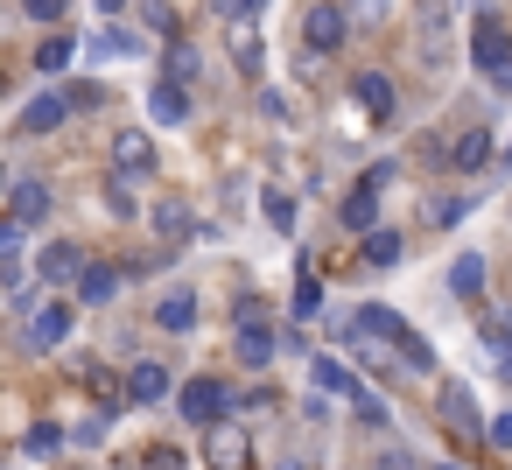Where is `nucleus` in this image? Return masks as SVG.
Returning a JSON list of instances; mask_svg holds the SVG:
<instances>
[{
  "instance_id": "obj_1",
  "label": "nucleus",
  "mask_w": 512,
  "mask_h": 470,
  "mask_svg": "<svg viewBox=\"0 0 512 470\" xmlns=\"http://www.w3.org/2000/svg\"><path fill=\"white\" fill-rule=\"evenodd\" d=\"M204 463H211V470H253V435H246L239 421L204 428Z\"/></svg>"
},
{
  "instance_id": "obj_2",
  "label": "nucleus",
  "mask_w": 512,
  "mask_h": 470,
  "mask_svg": "<svg viewBox=\"0 0 512 470\" xmlns=\"http://www.w3.org/2000/svg\"><path fill=\"white\" fill-rule=\"evenodd\" d=\"M176 407H183V421L218 428V421H225V407H232V393H225V379H190V386L176 393Z\"/></svg>"
},
{
  "instance_id": "obj_3",
  "label": "nucleus",
  "mask_w": 512,
  "mask_h": 470,
  "mask_svg": "<svg viewBox=\"0 0 512 470\" xmlns=\"http://www.w3.org/2000/svg\"><path fill=\"white\" fill-rule=\"evenodd\" d=\"M470 57H477V71H484V78H498V71L512 64V43H505V22H498V15H484V22H477Z\"/></svg>"
},
{
  "instance_id": "obj_4",
  "label": "nucleus",
  "mask_w": 512,
  "mask_h": 470,
  "mask_svg": "<svg viewBox=\"0 0 512 470\" xmlns=\"http://www.w3.org/2000/svg\"><path fill=\"white\" fill-rule=\"evenodd\" d=\"M71 316H78V302H64V295L43 302V309L29 316V344H36V351H57V344L71 337Z\"/></svg>"
},
{
  "instance_id": "obj_5",
  "label": "nucleus",
  "mask_w": 512,
  "mask_h": 470,
  "mask_svg": "<svg viewBox=\"0 0 512 470\" xmlns=\"http://www.w3.org/2000/svg\"><path fill=\"white\" fill-rule=\"evenodd\" d=\"M71 106H78V99H64V92H43V99H29V106H22L15 134H57V127L71 120Z\"/></svg>"
},
{
  "instance_id": "obj_6",
  "label": "nucleus",
  "mask_w": 512,
  "mask_h": 470,
  "mask_svg": "<svg viewBox=\"0 0 512 470\" xmlns=\"http://www.w3.org/2000/svg\"><path fill=\"white\" fill-rule=\"evenodd\" d=\"M85 267H92V260H85V253H78L71 239H57V246H43V260H36V274H43L50 288H64V281H85Z\"/></svg>"
},
{
  "instance_id": "obj_7",
  "label": "nucleus",
  "mask_w": 512,
  "mask_h": 470,
  "mask_svg": "<svg viewBox=\"0 0 512 470\" xmlns=\"http://www.w3.org/2000/svg\"><path fill=\"white\" fill-rule=\"evenodd\" d=\"M162 393H169V365H162V358H134V372H127V400H134V407H155Z\"/></svg>"
},
{
  "instance_id": "obj_8",
  "label": "nucleus",
  "mask_w": 512,
  "mask_h": 470,
  "mask_svg": "<svg viewBox=\"0 0 512 470\" xmlns=\"http://www.w3.org/2000/svg\"><path fill=\"white\" fill-rule=\"evenodd\" d=\"M302 36H309V50H337V43L351 36V15H344V8H309Z\"/></svg>"
},
{
  "instance_id": "obj_9",
  "label": "nucleus",
  "mask_w": 512,
  "mask_h": 470,
  "mask_svg": "<svg viewBox=\"0 0 512 470\" xmlns=\"http://www.w3.org/2000/svg\"><path fill=\"white\" fill-rule=\"evenodd\" d=\"M337 218H344V232H365V239H372V232H379V190L358 183V190L337 204Z\"/></svg>"
},
{
  "instance_id": "obj_10",
  "label": "nucleus",
  "mask_w": 512,
  "mask_h": 470,
  "mask_svg": "<svg viewBox=\"0 0 512 470\" xmlns=\"http://www.w3.org/2000/svg\"><path fill=\"white\" fill-rule=\"evenodd\" d=\"M8 218H15V225H43V218H50V190H43V183H15V190H8Z\"/></svg>"
},
{
  "instance_id": "obj_11",
  "label": "nucleus",
  "mask_w": 512,
  "mask_h": 470,
  "mask_svg": "<svg viewBox=\"0 0 512 470\" xmlns=\"http://www.w3.org/2000/svg\"><path fill=\"white\" fill-rule=\"evenodd\" d=\"M351 92H358V106H365L372 120H393V106H400V99H393V85H386L379 71H365V78H351Z\"/></svg>"
},
{
  "instance_id": "obj_12",
  "label": "nucleus",
  "mask_w": 512,
  "mask_h": 470,
  "mask_svg": "<svg viewBox=\"0 0 512 470\" xmlns=\"http://www.w3.org/2000/svg\"><path fill=\"white\" fill-rule=\"evenodd\" d=\"M113 162L127 176H141V169H155V141L148 134H113Z\"/></svg>"
},
{
  "instance_id": "obj_13",
  "label": "nucleus",
  "mask_w": 512,
  "mask_h": 470,
  "mask_svg": "<svg viewBox=\"0 0 512 470\" xmlns=\"http://www.w3.org/2000/svg\"><path fill=\"white\" fill-rule=\"evenodd\" d=\"M155 323H162V330H190V323H197V295H190V288H169V295L155 302Z\"/></svg>"
},
{
  "instance_id": "obj_14",
  "label": "nucleus",
  "mask_w": 512,
  "mask_h": 470,
  "mask_svg": "<svg viewBox=\"0 0 512 470\" xmlns=\"http://www.w3.org/2000/svg\"><path fill=\"white\" fill-rule=\"evenodd\" d=\"M435 414H442L456 435H477V414H470V393H463V386H442V393H435Z\"/></svg>"
},
{
  "instance_id": "obj_15",
  "label": "nucleus",
  "mask_w": 512,
  "mask_h": 470,
  "mask_svg": "<svg viewBox=\"0 0 512 470\" xmlns=\"http://www.w3.org/2000/svg\"><path fill=\"white\" fill-rule=\"evenodd\" d=\"M477 288H484V253H456V267H449V295L477 302Z\"/></svg>"
},
{
  "instance_id": "obj_16",
  "label": "nucleus",
  "mask_w": 512,
  "mask_h": 470,
  "mask_svg": "<svg viewBox=\"0 0 512 470\" xmlns=\"http://www.w3.org/2000/svg\"><path fill=\"white\" fill-rule=\"evenodd\" d=\"M113 295H120V267L92 260V267H85V281H78V302H113Z\"/></svg>"
},
{
  "instance_id": "obj_17",
  "label": "nucleus",
  "mask_w": 512,
  "mask_h": 470,
  "mask_svg": "<svg viewBox=\"0 0 512 470\" xmlns=\"http://www.w3.org/2000/svg\"><path fill=\"white\" fill-rule=\"evenodd\" d=\"M316 386H323V393H337V400H351V407L365 400V386H358V379H351L337 358H316Z\"/></svg>"
},
{
  "instance_id": "obj_18",
  "label": "nucleus",
  "mask_w": 512,
  "mask_h": 470,
  "mask_svg": "<svg viewBox=\"0 0 512 470\" xmlns=\"http://www.w3.org/2000/svg\"><path fill=\"white\" fill-rule=\"evenodd\" d=\"M148 113L176 127V120H190V92H183V85H155V92H148Z\"/></svg>"
},
{
  "instance_id": "obj_19",
  "label": "nucleus",
  "mask_w": 512,
  "mask_h": 470,
  "mask_svg": "<svg viewBox=\"0 0 512 470\" xmlns=\"http://www.w3.org/2000/svg\"><path fill=\"white\" fill-rule=\"evenodd\" d=\"M71 57H78V43H71V36L57 29V36H50V43L36 50V71H50V78H64V71H71Z\"/></svg>"
},
{
  "instance_id": "obj_20",
  "label": "nucleus",
  "mask_w": 512,
  "mask_h": 470,
  "mask_svg": "<svg viewBox=\"0 0 512 470\" xmlns=\"http://www.w3.org/2000/svg\"><path fill=\"white\" fill-rule=\"evenodd\" d=\"M274 351H281L274 330H239V358H246V365H274Z\"/></svg>"
},
{
  "instance_id": "obj_21",
  "label": "nucleus",
  "mask_w": 512,
  "mask_h": 470,
  "mask_svg": "<svg viewBox=\"0 0 512 470\" xmlns=\"http://www.w3.org/2000/svg\"><path fill=\"white\" fill-rule=\"evenodd\" d=\"M449 162H456V169H484V162H491V134H463V141L449 148Z\"/></svg>"
},
{
  "instance_id": "obj_22",
  "label": "nucleus",
  "mask_w": 512,
  "mask_h": 470,
  "mask_svg": "<svg viewBox=\"0 0 512 470\" xmlns=\"http://www.w3.org/2000/svg\"><path fill=\"white\" fill-rule=\"evenodd\" d=\"M197 71H204V57H197L190 43H169V85H190Z\"/></svg>"
},
{
  "instance_id": "obj_23",
  "label": "nucleus",
  "mask_w": 512,
  "mask_h": 470,
  "mask_svg": "<svg viewBox=\"0 0 512 470\" xmlns=\"http://www.w3.org/2000/svg\"><path fill=\"white\" fill-rule=\"evenodd\" d=\"M358 260H365V267H393V260H400V232H372Z\"/></svg>"
},
{
  "instance_id": "obj_24",
  "label": "nucleus",
  "mask_w": 512,
  "mask_h": 470,
  "mask_svg": "<svg viewBox=\"0 0 512 470\" xmlns=\"http://www.w3.org/2000/svg\"><path fill=\"white\" fill-rule=\"evenodd\" d=\"M260 211H267V225H274V232H295V197L267 190V197H260Z\"/></svg>"
},
{
  "instance_id": "obj_25",
  "label": "nucleus",
  "mask_w": 512,
  "mask_h": 470,
  "mask_svg": "<svg viewBox=\"0 0 512 470\" xmlns=\"http://www.w3.org/2000/svg\"><path fill=\"white\" fill-rule=\"evenodd\" d=\"M155 225H162V239H183V232H190V211H183L176 197H162V204H155Z\"/></svg>"
},
{
  "instance_id": "obj_26",
  "label": "nucleus",
  "mask_w": 512,
  "mask_h": 470,
  "mask_svg": "<svg viewBox=\"0 0 512 470\" xmlns=\"http://www.w3.org/2000/svg\"><path fill=\"white\" fill-rule=\"evenodd\" d=\"M288 309H295L302 323H309V316H323V288H316V274H302V281H295V302H288Z\"/></svg>"
},
{
  "instance_id": "obj_27",
  "label": "nucleus",
  "mask_w": 512,
  "mask_h": 470,
  "mask_svg": "<svg viewBox=\"0 0 512 470\" xmlns=\"http://www.w3.org/2000/svg\"><path fill=\"white\" fill-rule=\"evenodd\" d=\"M22 253H29V225H0V260H8V267H22Z\"/></svg>"
},
{
  "instance_id": "obj_28",
  "label": "nucleus",
  "mask_w": 512,
  "mask_h": 470,
  "mask_svg": "<svg viewBox=\"0 0 512 470\" xmlns=\"http://www.w3.org/2000/svg\"><path fill=\"white\" fill-rule=\"evenodd\" d=\"M57 449H64V428L57 421H36L29 428V456H57Z\"/></svg>"
},
{
  "instance_id": "obj_29",
  "label": "nucleus",
  "mask_w": 512,
  "mask_h": 470,
  "mask_svg": "<svg viewBox=\"0 0 512 470\" xmlns=\"http://www.w3.org/2000/svg\"><path fill=\"white\" fill-rule=\"evenodd\" d=\"M232 50H239V64H246V71H260V36H253V22H239V29H232Z\"/></svg>"
},
{
  "instance_id": "obj_30",
  "label": "nucleus",
  "mask_w": 512,
  "mask_h": 470,
  "mask_svg": "<svg viewBox=\"0 0 512 470\" xmlns=\"http://www.w3.org/2000/svg\"><path fill=\"white\" fill-rule=\"evenodd\" d=\"M141 15H148V29L176 36V8H169V0H141Z\"/></svg>"
},
{
  "instance_id": "obj_31",
  "label": "nucleus",
  "mask_w": 512,
  "mask_h": 470,
  "mask_svg": "<svg viewBox=\"0 0 512 470\" xmlns=\"http://www.w3.org/2000/svg\"><path fill=\"white\" fill-rule=\"evenodd\" d=\"M400 365H407V372H428V365H435V351H428L421 337H407V344H400Z\"/></svg>"
},
{
  "instance_id": "obj_32",
  "label": "nucleus",
  "mask_w": 512,
  "mask_h": 470,
  "mask_svg": "<svg viewBox=\"0 0 512 470\" xmlns=\"http://www.w3.org/2000/svg\"><path fill=\"white\" fill-rule=\"evenodd\" d=\"M484 442H491V449H512V407H505V414H491V421H484Z\"/></svg>"
},
{
  "instance_id": "obj_33",
  "label": "nucleus",
  "mask_w": 512,
  "mask_h": 470,
  "mask_svg": "<svg viewBox=\"0 0 512 470\" xmlns=\"http://www.w3.org/2000/svg\"><path fill=\"white\" fill-rule=\"evenodd\" d=\"M22 15H36V22H64V15H71V0H22Z\"/></svg>"
},
{
  "instance_id": "obj_34",
  "label": "nucleus",
  "mask_w": 512,
  "mask_h": 470,
  "mask_svg": "<svg viewBox=\"0 0 512 470\" xmlns=\"http://www.w3.org/2000/svg\"><path fill=\"white\" fill-rule=\"evenodd\" d=\"M386 8H393V0H351V8H344V15H351V22H365V29H372V22H386Z\"/></svg>"
},
{
  "instance_id": "obj_35",
  "label": "nucleus",
  "mask_w": 512,
  "mask_h": 470,
  "mask_svg": "<svg viewBox=\"0 0 512 470\" xmlns=\"http://www.w3.org/2000/svg\"><path fill=\"white\" fill-rule=\"evenodd\" d=\"M99 57H141V43H134V36H113V29H106V36H99Z\"/></svg>"
},
{
  "instance_id": "obj_36",
  "label": "nucleus",
  "mask_w": 512,
  "mask_h": 470,
  "mask_svg": "<svg viewBox=\"0 0 512 470\" xmlns=\"http://www.w3.org/2000/svg\"><path fill=\"white\" fill-rule=\"evenodd\" d=\"M463 211H470V204H463V197H435V204H428V218H435V225H456V218H463Z\"/></svg>"
},
{
  "instance_id": "obj_37",
  "label": "nucleus",
  "mask_w": 512,
  "mask_h": 470,
  "mask_svg": "<svg viewBox=\"0 0 512 470\" xmlns=\"http://www.w3.org/2000/svg\"><path fill=\"white\" fill-rule=\"evenodd\" d=\"M218 15L239 29V22H253V15H260V0H218Z\"/></svg>"
},
{
  "instance_id": "obj_38",
  "label": "nucleus",
  "mask_w": 512,
  "mask_h": 470,
  "mask_svg": "<svg viewBox=\"0 0 512 470\" xmlns=\"http://www.w3.org/2000/svg\"><path fill=\"white\" fill-rule=\"evenodd\" d=\"M106 211H113V218H134V197H127V183H106Z\"/></svg>"
},
{
  "instance_id": "obj_39",
  "label": "nucleus",
  "mask_w": 512,
  "mask_h": 470,
  "mask_svg": "<svg viewBox=\"0 0 512 470\" xmlns=\"http://www.w3.org/2000/svg\"><path fill=\"white\" fill-rule=\"evenodd\" d=\"M239 330H267V309H260V302H253V295H246V302H239Z\"/></svg>"
},
{
  "instance_id": "obj_40",
  "label": "nucleus",
  "mask_w": 512,
  "mask_h": 470,
  "mask_svg": "<svg viewBox=\"0 0 512 470\" xmlns=\"http://www.w3.org/2000/svg\"><path fill=\"white\" fill-rule=\"evenodd\" d=\"M141 470H183V456H176V449H148Z\"/></svg>"
},
{
  "instance_id": "obj_41",
  "label": "nucleus",
  "mask_w": 512,
  "mask_h": 470,
  "mask_svg": "<svg viewBox=\"0 0 512 470\" xmlns=\"http://www.w3.org/2000/svg\"><path fill=\"white\" fill-rule=\"evenodd\" d=\"M491 372H498V379L512 386V344H491Z\"/></svg>"
},
{
  "instance_id": "obj_42",
  "label": "nucleus",
  "mask_w": 512,
  "mask_h": 470,
  "mask_svg": "<svg viewBox=\"0 0 512 470\" xmlns=\"http://www.w3.org/2000/svg\"><path fill=\"white\" fill-rule=\"evenodd\" d=\"M379 470H414V456H407V449H393V456H379Z\"/></svg>"
},
{
  "instance_id": "obj_43",
  "label": "nucleus",
  "mask_w": 512,
  "mask_h": 470,
  "mask_svg": "<svg viewBox=\"0 0 512 470\" xmlns=\"http://www.w3.org/2000/svg\"><path fill=\"white\" fill-rule=\"evenodd\" d=\"M491 85H498V92H512V64H505V71H498V78H491Z\"/></svg>"
},
{
  "instance_id": "obj_44",
  "label": "nucleus",
  "mask_w": 512,
  "mask_h": 470,
  "mask_svg": "<svg viewBox=\"0 0 512 470\" xmlns=\"http://www.w3.org/2000/svg\"><path fill=\"white\" fill-rule=\"evenodd\" d=\"M99 8H106V15H120V8H127V0H99Z\"/></svg>"
},
{
  "instance_id": "obj_45",
  "label": "nucleus",
  "mask_w": 512,
  "mask_h": 470,
  "mask_svg": "<svg viewBox=\"0 0 512 470\" xmlns=\"http://www.w3.org/2000/svg\"><path fill=\"white\" fill-rule=\"evenodd\" d=\"M281 470H302V463H281Z\"/></svg>"
},
{
  "instance_id": "obj_46",
  "label": "nucleus",
  "mask_w": 512,
  "mask_h": 470,
  "mask_svg": "<svg viewBox=\"0 0 512 470\" xmlns=\"http://www.w3.org/2000/svg\"><path fill=\"white\" fill-rule=\"evenodd\" d=\"M442 470H456V463H442Z\"/></svg>"
}]
</instances>
